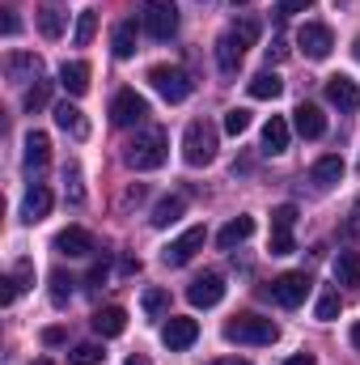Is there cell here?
<instances>
[{
    "label": "cell",
    "instance_id": "6da1fadb",
    "mask_svg": "<svg viewBox=\"0 0 360 365\" xmlns=\"http://www.w3.org/2000/svg\"><path fill=\"white\" fill-rule=\"evenodd\" d=\"M166 153H170L166 132H162V128H144V132H136V136L127 140L123 162H127L132 170H157V166H166Z\"/></svg>",
    "mask_w": 360,
    "mask_h": 365
},
{
    "label": "cell",
    "instance_id": "7a4b0ae2",
    "mask_svg": "<svg viewBox=\"0 0 360 365\" xmlns=\"http://www.w3.org/2000/svg\"><path fill=\"white\" fill-rule=\"evenodd\" d=\"M216 123H208V119H195V123H186V132H182V162L186 166H208L212 158H216Z\"/></svg>",
    "mask_w": 360,
    "mask_h": 365
},
{
    "label": "cell",
    "instance_id": "3957f363",
    "mask_svg": "<svg viewBox=\"0 0 360 365\" xmlns=\"http://www.w3.org/2000/svg\"><path fill=\"white\" fill-rule=\"evenodd\" d=\"M225 340L229 344H275L280 340V327L263 319V314H238L225 323Z\"/></svg>",
    "mask_w": 360,
    "mask_h": 365
},
{
    "label": "cell",
    "instance_id": "277c9868",
    "mask_svg": "<svg viewBox=\"0 0 360 365\" xmlns=\"http://www.w3.org/2000/svg\"><path fill=\"white\" fill-rule=\"evenodd\" d=\"M140 26L153 38H170L179 30V4L174 0H144L140 4Z\"/></svg>",
    "mask_w": 360,
    "mask_h": 365
},
{
    "label": "cell",
    "instance_id": "5b68a950",
    "mask_svg": "<svg viewBox=\"0 0 360 365\" xmlns=\"http://www.w3.org/2000/svg\"><path fill=\"white\" fill-rule=\"evenodd\" d=\"M149 86L162 93L166 102H186L191 98V77L182 68H174V64H153L149 68Z\"/></svg>",
    "mask_w": 360,
    "mask_h": 365
},
{
    "label": "cell",
    "instance_id": "8992f818",
    "mask_svg": "<svg viewBox=\"0 0 360 365\" xmlns=\"http://www.w3.org/2000/svg\"><path fill=\"white\" fill-rule=\"evenodd\" d=\"M144 115H149V102H144L136 90L115 93V102H110V123H115V128H140Z\"/></svg>",
    "mask_w": 360,
    "mask_h": 365
},
{
    "label": "cell",
    "instance_id": "52a82bcc",
    "mask_svg": "<svg viewBox=\"0 0 360 365\" xmlns=\"http://www.w3.org/2000/svg\"><path fill=\"white\" fill-rule=\"evenodd\" d=\"M203 242H208V230H203V225H191V230H182L179 238L162 251V259H166L170 268H182V264L195 259V251H203Z\"/></svg>",
    "mask_w": 360,
    "mask_h": 365
},
{
    "label": "cell",
    "instance_id": "ba28073f",
    "mask_svg": "<svg viewBox=\"0 0 360 365\" xmlns=\"http://www.w3.org/2000/svg\"><path fill=\"white\" fill-rule=\"evenodd\" d=\"M292 225H297V204H280L271 212V255H292Z\"/></svg>",
    "mask_w": 360,
    "mask_h": 365
},
{
    "label": "cell",
    "instance_id": "9c48e42d",
    "mask_svg": "<svg viewBox=\"0 0 360 365\" xmlns=\"http://www.w3.org/2000/svg\"><path fill=\"white\" fill-rule=\"evenodd\" d=\"M309 289H314V280H309L305 272H284V276L271 280V297H275L280 306H288V310L301 306V302L309 297Z\"/></svg>",
    "mask_w": 360,
    "mask_h": 365
},
{
    "label": "cell",
    "instance_id": "30bf717a",
    "mask_svg": "<svg viewBox=\"0 0 360 365\" xmlns=\"http://www.w3.org/2000/svg\"><path fill=\"white\" fill-rule=\"evenodd\" d=\"M297 47H301L309 60H327L331 47H335V34H331L322 21H305V26L297 30Z\"/></svg>",
    "mask_w": 360,
    "mask_h": 365
},
{
    "label": "cell",
    "instance_id": "8fae6325",
    "mask_svg": "<svg viewBox=\"0 0 360 365\" xmlns=\"http://www.w3.org/2000/svg\"><path fill=\"white\" fill-rule=\"evenodd\" d=\"M225 297V276L221 272H203L191 280V289H186V302L191 306H199V310H208V306H216Z\"/></svg>",
    "mask_w": 360,
    "mask_h": 365
},
{
    "label": "cell",
    "instance_id": "7c38bea8",
    "mask_svg": "<svg viewBox=\"0 0 360 365\" xmlns=\"http://www.w3.org/2000/svg\"><path fill=\"white\" fill-rule=\"evenodd\" d=\"M195 340H199V323H195V319L170 314V323L162 327V344H166L170 353H182V349H191Z\"/></svg>",
    "mask_w": 360,
    "mask_h": 365
},
{
    "label": "cell",
    "instance_id": "4fadbf2b",
    "mask_svg": "<svg viewBox=\"0 0 360 365\" xmlns=\"http://www.w3.org/2000/svg\"><path fill=\"white\" fill-rule=\"evenodd\" d=\"M55 251H60V255H68V259H85V255H93V251H97V247H93V234H90V230L68 225V230H60V234H55Z\"/></svg>",
    "mask_w": 360,
    "mask_h": 365
},
{
    "label": "cell",
    "instance_id": "5bb4252c",
    "mask_svg": "<svg viewBox=\"0 0 360 365\" xmlns=\"http://www.w3.org/2000/svg\"><path fill=\"white\" fill-rule=\"evenodd\" d=\"M327 102H331V106H339L344 115H352V110H360V86L352 81V77L335 73V77L327 81Z\"/></svg>",
    "mask_w": 360,
    "mask_h": 365
},
{
    "label": "cell",
    "instance_id": "9a60e30c",
    "mask_svg": "<svg viewBox=\"0 0 360 365\" xmlns=\"http://www.w3.org/2000/svg\"><path fill=\"white\" fill-rule=\"evenodd\" d=\"M292 128H297L305 140H318V136H327V115H322L314 102H301V106L292 110Z\"/></svg>",
    "mask_w": 360,
    "mask_h": 365
},
{
    "label": "cell",
    "instance_id": "2e32d148",
    "mask_svg": "<svg viewBox=\"0 0 360 365\" xmlns=\"http://www.w3.org/2000/svg\"><path fill=\"white\" fill-rule=\"evenodd\" d=\"M43 77V60L34 51H13L9 56V81L13 86H26V81H38Z\"/></svg>",
    "mask_w": 360,
    "mask_h": 365
},
{
    "label": "cell",
    "instance_id": "e0dca14e",
    "mask_svg": "<svg viewBox=\"0 0 360 365\" xmlns=\"http://www.w3.org/2000/svg\"><path fill=\"white\" fill-rule=\"evenodd\" d=\"M0 284H4V289H0V302H4V306H13V297H17V293H26V289L34 284V264H30V259H17V264H13V272L4 276Z\"/></svg>",
    "mask_w": 360,
    "mask_h": 365
},
{
    "label": "cell",
    "instance_id": "ac0fdd59",
    "mask_svg": "<svg viewBox=\"0 0 360 365\" xmlns=\"http://www.w3.org/2000/svg\"><path fill=\"white\" fill-rule=\"evenodd\" d=\"M51 115H55V123H60L73 140H85V136H90V123H85L81 106H73V102H55V106H51Z\"/></svg>",
    "mask_w": 360,
    "mask_h": 365
},
{
    "label": "cell",
    "instance_id": "d6986e66",
    "mask_svg": "<svg viewBox=\"0 0 360 365\" xmlns=\"http://www.w3.org/2000/svg\"><path fill=\"white\" fill-rule=\"evenodd\" d=\"M242 56H246V47L233 38V30L216 38V64H221V73H225V77H233V73L242 68Z\"/></svg>",
    "mask_w": 360,
    "mask_h": 365
},
{
    "label": "cell",
    "instance_id": "ffe728a7",
    "mask_svg": "<svg viewBox=\"0 0 360 365\" xmlns=\"http://www.w3.org/2000/svg\"><path fill=\"white\" fill-rule=\"evenodd\" d=\"M339 179H344V158H339V153H327V158H318V162H314V170H309V182H314L318 191L335 187Z\"/></svg>",
    "mask_w": 360,
    "mask_h": 365
},
{
    "label": "cell",
    "instance_id": "44dd1931",
    "mask_svg": "<svg viewBox=\"0 0 360 365\" xmlns=\"http://www.w3.org/2000/svg\"><path fill=\"white\" fill-rule=\"evenodd\" d=\"M47 212H51V191H47L43 182H34V187L26 191V200H21V221L34 225V221H43Z\"/></svg>",
    "mask_w": 360,
    "mask_h": 365
},
{
    "label": "cell",
    "instance_id": "7402d4cb",
    "mask_svg": "<svg viewBox=\"0 0 360 365\" xmlns=\"http://www.w3.org/2000/svg\"><path fill=\"white\" fill-rule=\"evenodd\" d=\"M60 86L73 93V98H81V93L90 90V64H85V60H68V64L60 68Z\"/></svg>",
    "mask_w": 360,
    "mask_h": 365
},
{
    "label": "cell",
    "instance_id": "603a6c76",
    "mask_svg": "<svg viewBox=\"0 0 360 365\" xmlns=\"http://www.w3.org/2000/svg\"><path fill=\"white\" fill-rule=\"evenodd\" d=\"M51 162V140L47 132H26V170H43Z\"/></svg>",
    "mask_w": 360,
    "mask_h": 365
},
{
    "label": "cell",
    "instance_id": "cb8c5ba5",
    "mask_svg": "<svg viewBox=\"0 0 360 365\" xmlns=\"http://www.w3.org/2000/svg\"><path fill=\"white\" fill-rule=\"evenodd\" d=\"M123 327H127V310L123 306H102L93 314V331L97 336H123Z\"/></svg>",
    "mask_w": 360,
    "mask_h": 365
},
{
    "label": "cell",
    "instance_id": "d4e9b609",
    "mask_svg": "<svg viewBox=\"0 0 360 365\" xmlns=\"http://www.w3.org/2000/svg\"><path fill=\"white\" fill-rule=\"evenodd\" d=\"M284 149H288V119L271 115L263 123V153H284Z\"/></svg>",
    "mask_w": 360,
    "mask_h": 365
},
{
    "label": "cell",
    "instance_id": "484cf974",
    "mask_svg": "<svg viewBox=\"0 0 360 365\" xmlns=\"http://www.w3.org/2000/svg\"><path fill=\"white\" fill-rule=\"evenodd\" d=\"M182 212H186V200H182V195H166V200H157V204H153V217H149V221H153L157 230H166V225H174V221H179Z\"/></svg>",
    "mask_w": 360,
    "mask_h": 365
},
{
    "label": "cell",
    "instance_id": "4316f807",
    "mask_svg": "<svg viewBox=\"0 0 360 365\" xmlns=\"http://www.w3.org/2000/svg\"><path fill=\"white\" fill-rule=\"evenodd\" d=\"M250 234H255V217H238V221H229V225L216 234V247H221V251H229V247L246 242Z\"/></svg>",
    "mask_w": 360,
    "mask_h": 365
},
{
    "label": "cell",
    "instance_id": "83f0119b",
    "mask_svg": "<svg viewBox=\"0 0 360 365\" xmlns=\"http://www.w3.org/2000/svg\"><path fill=\"white\" fill-rule=\"evenodd\" d=\"M110 47H115V56H119V60H132V56H136V21H132V17L115 26Z\"/></svg>",
    "mask_w": 360,
    "mask_h": 365
},
{
    "label": "cell",
    "instance_id": "f1b7e54d",
    "mask_svg": "<svg viewBox=\"0 0 360 365\" xmlns=\"http://www.w3.org/2000/svg\"><path fill=\"white\" fill-rule=\"evenodd\" d=\"M250 98H259V102H275L280 93H284V81L275 77V73H259V77H250Z\"/></svg>",
    "mask_w": 360,
    "mask_h": 365
},
{
    "label": "cell",
    "instance_id": "f546056e",
    "mask_svg": "<svg viewBox=\"0 0 360 365\" xmlns=\"http://www.w3.org/2000/svg\"><path fill=\"white\" fill-rule=\"evenodd\" d=\"M335 280L339 284H360V251H339L335 255Z\"/></svg>",
    "mask_w": 360,
    "mask_h": 365
},
{
    "label": "cell",
    "instance_id": "4dcf8cb0",
    "mask_svg": "<svg viewBox=\"0 0 360 365\" xmlns=\"http://www.w3.org/2000/svg\"><path fill=\"white\" fill-rule=\"evenodd\" d=\"M93 34H97V13H93V9H81V13H77V26H73V43H77V47H90Z\"/></svg>",
    "mask_w": 360,
    "mask_h": 365
},
{
    "label": "cell",
    "instance_id": "1f68e13d",
    "mask_svg": "<svg viewBox=\"0 0 360 365\" xmlns=\"http://www.w3.org/2000/svg\"><path fill=\"white\" fill-rule=\"evenodd\" d=\"M314 314H318L322 323L339 319V289H335V284H327V289L318 293V306H314Z\"/></svg>",
    "mask_w": 360,
    "mask_h": 365
},
{
    "label": "cell",
    "instance_id": "d6a6232c",
    "mask_svg": "<svg viewBox=\"0 0 360 365\" xmlns=\"http://www.w3.org/2000/svg\"><path fill=\"white\" fill-rule=\"evenodd\" d=\"M38 30H43V38H60L64 34V13L60 9H38Z\"/></svg>",
    "mask_w": 360,
    "mask_h": 365
},
{
    "label": "cell",
    "instance_id": "836d02e7",
    "mask_svg": "<svg viewBox=\"0 0 360 365\" xmlns=\"http://www.w3.org/2000/svg\"><path fill=\"white\" fill-rule=\"evenodd\" d=\"M47 98H51V81H43V77H38V81H34V86L26 90L21 106H26V110L34 115V110H43V106H47Z\"/></svg>",
    "mask_w": 360,
    "mask_h": 365
},
{
    "label": "cell",
    "instance_id": "e575fe53",
    "mask_svg": "<svg viewBox=\"0 0 360 365\" xmlns=\"http://www.w3.org/2000/svg\"><path fill=\"white\" fill-rule=\"evenodd\" d=\"M166 310H170V293H166V289H149V293H144V314H149V319H162Z\"/></svg>",
    "mask_w": 360,
    "mask_h": 365
},
{
    "label": "cell",
    "instance_id": "d590c367",
    "mask_svg": "<svg viewBox=\"0 0 360 365\" xmlns=\"http://www.w3.org/2000/svg\"><path fill=\"white\" fill-rule=\"evenodd\" d=\"M259 30H263V26H259V17H242V21L233 26V38H238L242 47H255V38H259Z\"/></svg>",
    "mask_w": 360,
    "mask_h": 365
},
{
    "label": "cell",
    "instance_id": "8d00e7d4",
    "mask_svg": "<svg viewBox=\"0 0 360 365\" xmlns=\"http://www.w3.org/2000/svg\"><path fill=\"white\" fill-rule=\"evenodd\" d=\"M102 357H106V353H102L97 344H77V349L68 353V361L73 365H102Z\"/></svg>",
    "mask_w": 360,
    "mask_h": 365
},
{
    "label": "cell",
    "instance_id": "74e56055",
    "mask_svg": "<svg viewBox=\"0 0 360 365\" xmlns=\"http://www.w3.org/2000/svg\"><path fill=\"white\" fill-rule=\"evenodd\" d=\"M68 297H73V280L64 272H51V302L55 306H68Z\"/></svg>",
    "mask_w": 360,
    "mask_h": 365
},
{
    "label": "cell",
    "instance_id": "f35d334b",
    "mask_svg": "<svg viewBox=\"0 0 360 365\" xmlns=\"http://www.w3.org/2000/svg\"><path fill=\"white\" fill-rule=\"evenodd\" d=\"M246 128H250V110H242V106H233V110L225 115V132H229V136H242Z\"/></svg>",
    "mask_w": 360,
    "mask_h": 365
},
{
    "label": "cell",
    "instance_id": "ab89813d",
    "mask_svg": "<svg viewBox=\"0 0 360 365\" xmlns=\"http://www.w3.org/2000/svg\"><path fill=\"white\" fill-rule=\"evenodd\" d=\"M309 4H314V0H280L275 13H280V17H297V13H305Z\"/></svg>",
    "mask_w": 360,
    "mask_h": 365
},
{
    "label": "cell",
    "instance_id": "60d3db41",
    "mask_svg": "<svg viewBox=\"0 0 360 365\" xmlns=\"http://www.w3.org/2000/svg\"><path fill=\"white\" fill-rule=\"evenodd\" d=\"M64 179H68V200H73V204H81V195H85V191H81V170H77V166H68V175H64Z\"/></svg>",
    "mask_w": 360,
    "mask_h": 365
},
{
    "label": "cell",
    "instance_id": "b9f144b4",
    "mask_svg": "<svg viewBox=\"0 0 360 365\" xmlns=\"http://www.w3.org/2000/svg\"><path fill=\"white\" fill-rule=\"evenodd\" d=\"M284 56H288L284 38H271V47H268V64H275V60H284Z\"/></svg>",
    "mask_w": 360,
    "mask_h": 365
},
{
    "label": "cell",
    "instance_id": "7bdbcfd3",
    "mask_svg": "<svg viewBox=\"0 0 360 365\" xmlns=\"http://www.w3.org/2000/svg\"><path fill=\"white\" fill-rule=\"evenodd\" d=\"M106 280V264H93L90 268V284H102Z\"/></svg>",
    "mask_w": 360,
    "mask_h": 365
},
{
    "label": "cell",
    "instance_id": "ee69618b",
    "mask_svg": "<svg viewBox=\"0 0 360 365\" xmlns=\"http://www.w3.org/2000/svg\"><path fill=\"white\" fill-rule=\"evenodd\" d=\"M17 30H21V21H17V17H13V13H9V17H4V34H9V38H13V34H17Z\"/></svg>",
    "mask_w": 360,
    "mask_h": 365
},
{
    "label": "cell",
    "instance_id": "f6af8a7d",
    "mask_svg": "<svg viewBox=\"0 0 360 365\" xmlns=\"http://www.w3.org/2000/svg\"><path fill=\"white\" fill-rule=\"evenodd\" d=\"M43 340H47V344H60V340H64V331H60V327H47V331H43Z\"/></svg>",
    "mask_w": 360,
    "mask_h": 365
},
{
    "label": "cell",
    "instance_id": "bcb514c9",
    "mask_svg": "<svg viewBox=\"0 0 360 365\" xmlns=\"http://www.w3.org/2000/svg\"><path fill=\"white\" fill-rule=\"evenodd\" d=\"M284 365H314V357H309V353H297V357H288Z\"/></svg>",
    "mask_w": 360,
    "mask_h": 365
},
{
    "label": "cell",
    "instance_id": "7dc6e473",
    "mask_svg": "<svg viewBox=\"0 0 360 365\" xmlns=\"http://www.w3.org/2000/svg\"><path fill=\"white\" fill-rule=\"evenodd\" d=\"M348 230L360 238V200H356V208H352V225H348Z\"/></svg>",
    "mask_w": 360,
    "mask_h": 365
},
{
    "label": "cell",
    "instance_id": "c3c4849f",
    "mask_svg": "<svg viewBox=\"0 0 360 365\" xmlns=\"http://www.w3.org/2000/svg\"><path fill=\"white\" fill-rule=\"evenodd\" d=\"M123 365H153V361H149V357H140V353H132V357H127Z\"/></svg>",
    "mask_w": 360,
    "mask_h": 365
},
{
    "label": "cell",
    "instance_id": "681fc988",
    "mask_svg": "<svg viewBox=\"0 0 360 365\" xmlns=\"http://www.w3.org/2000/svg\"><path fill=\"white\" fill-rule=\"evenodd\" d=\"M352 344L360 349V323H352Z\"/></svg>",
    "mask_w": 360,
    "mask_h": 365
},
{
    "label": "cell",
    "instance_id": "f907efd6",
    "mask_svg": "<svg viewBox=\"0 0 360 365\" xmlns=\"http://www.w3.org/2000/svg\"><path fill=\"white\" fill-rule=\"evenodd\" d=\"M216 365H250V361H238V357H225V361H216Z\"/></svg>",
    "mask_w": 360,
    "mask_h": 365
},
{
    "label": "cell",
    "instance_id": "816d5d0a",
    "mask_svg": "<svg viewBox=\"0 0 360 365\" xmlns=\"http://www.w3.org/2000/svg\"><path fill=\"white\" fill-rule=\"evenodd\" d=\"M352 51H356V60H360V34H356V47H352Z\"/></svg>",
    "mask_w": 360,
    "mask_h": 365
},
{
    "label": "cell",
    "instance_id": "f5cc1de1",
    "mask_svg": "<svg viewBox=\"0 0 360 365\" xmlns=\"http://www.w3.org/2000/svg\"><path fill=\"white\" fill-rule=\"evenodd\" d=\"M233 4H246V0H233Z\"/></svg>",
    "mask_w": 360,
    "mask_h": 365
}]
</instances>
